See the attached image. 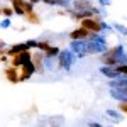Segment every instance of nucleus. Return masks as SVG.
I'll list each match as a JSON object with an SVG mask.
<instances>
[{
    "instance_id": "nucleus-1",
    "label": "nucleus",
    "mask_w": 127,
    "mask_h": 127,
    "mask_svg": "<svg viewBox=\"0 0 127 127\" xmlns=\"http://www.w3.org/2000/svg\"><path fill=\"white\" fill-rule=\"evenodd\" d=\"M56 63H58V68L64 69V71H69L73 68V64L76 63V54L71 51V49H61L56 58Z\"/></svg>"
},
{
    "instance_id": "nucleus-2",
    "label": "nucleus",
    "mask_w": 127,
    "mask_h": 127,
    "mask_svg": "<svg viewBox=\"0 0 127 127\" xmlns=\"http://www.w3.org/2000/svg\"><path fill=\"white\" fill-rule=\"evenodd\" d=\"M32 58V53H31V49H26V51H20L17 54H14V56H10V66H15V68H20L24 63H27L31 61Z\"/></svg>"
},
{
    "instance_id": "nucleus-3",
    "label": "nucleus",
    "mask_w": 127,
    "mask_h": 127,
    "mask_svg": "<svg viewBox=\"0 0 127 127\" xmlns=\"http://www.w3.org/2000/svg\"><path fill=\"white\" fill-rule=\"evenodd\" d=\"M100 20H102L100 15L98 17H85V19L80 20V26L85 27L87 31H90V32H102V29H100Z\"/></svg>"
},
{
    "instance_id": "nucleus-4",
    "label": "nucleus",
    "mask_w": 127,
    "mask_h": 127,
    "mask_svg": "<svg viewBox=\"0 0 127 127\" xmlns=\"http://www.w3.org/2000/svg\"><path fill=\"white\" fill-rule=\"evenodd\" d=\"M32 75H36V66H34V63H32V59L27 61V63H24L22 66L19 68V76H20V81H26V80H29Z\"/></svg>"
},
{
    "instance_id": "nucleus-5",
    "label": "nucleus",
    "mask_w": 127,
    "mask_h": 127,
    "mask_svg": "<svg viewBox=\"0 0 127 127\" xmlns=\"http://www.w3.org/2000/svg\"><path fill=\"white\" fill-rule=\"evenodd\" d=\"M69 49H71L75 54H78V53H87V39H71L69 41Z\"/></svg>"
},
{
    "instance_id": "nucleus-6",
    "label": "nucleus",
    "mask_w": 127,
    "mask_h": 127,
    "mask_svg": "<svg viewBox=\"0 0 127 127\" xmlns=\"http://www.w3.org/2000/svg\"><path fill=\"white\" fill-rule=\"evenodd\" d=\"M3 75H5L7 81H10V83H20L19 68H15V66H7V68L3 69Z\"/></svg>"
},
{
    "instance_id": "nucleus-7",
    "label": "nucleus",
    "mask_w": 127,
    "mask_h": 127,
    "mask_svg": "<svg viewBox=\"0 0 127 127\" xmlns=\"http://www.w3.org/2000/svg\"><path fill=\"white\" fill-rule=\"evenodd\" d=\"M100 73H102L103 76H107L108 80L120 76V73H119L117 66H110V64H102V66H100Z\"/></svg>"
},
{
    "instance_id": "nucleus-8",
    "label": "nucleus",
    "mask_w": 127,
    "mask_h": 127,
    "mask_svg": "<svg viewBox=\"0 0 127 127\" xmlns=\"http://www.w3.org/2000/svg\"><path fill=\"white\" fill-rule=\"evenodd\" d=\"M107 117L114 122V124H119L124 120V114L119 110V108H107Z\"/></svg>"
},
{
    "instance_id": "nucleus-9",
    "label": "nucleus",
    "mask_w": 127,
    "mask_h": 127,
    "mask_svg": "<svg viewBox=\"0 0 127 127\" xmlns=\"http://www.w3.org/2000/svg\"><path fill=\"white\" fill-rule=\"evenodd\" d=\"M39 126H63L64 124V119L63 117H48V119H39L37 120Z\"/></svg>"
},
{
    "instance_id": "nucleus-10",
    "label": "nucleus",
    "mask_w": 127,
    "mask_h": 127,
    "mask_svg": "<svg viewBox=\"0 0 127 127\" xmlns=\"http://www.w3.org/2000/svg\"><path fill=\"white\" fill-rule=\"evenodd\" d=\"M26 49H29L26 42H17V44H12L9 49H5V54H7V56L10 58V56L17 54V53H20V51H26Z\"/></svg>"
},
{
    "instance_id": "nucleus-11",
    "label": "nucleus",
    "mask_w": 127,
    "mask_h": 127,
    "mask_svg": "<svg viewBox=\"0 0 127 127\" xmlns=\"http://www.w3.org/2000/svg\"><path fill=\"white\" fill-rule=\"evenodd\" d=\"M127 87V76H117V78L108 80V88H124Z\"/></svg>"
},
{
    "instance_id": "nucleus-12",
    "label": "nucleus",
    "mask_w": 127,
    "mask_h": 127,
    "mask_svg": "<svg viewBox=\"0 0 127 127\" xmlns=\"http://www.w3.org/2000/svg\"><path fill=\"white\" fill-rule=\"evenodd\" d=\"M90 34V31H87L85 27H76L75 31L69 32V39H87V36Z\"/></svg>"
},
{
    "instance_id": "nucleus-13",
    "label": "nucleus",
    "mask_w": 127,
    "mask_h": 127,
    "mask_svg": "<svg viewBox=\"0 0 127 127\" xmlns=\"http://www.w3.org/2000/svg\"><path fill=\"white\" fill-rule=\"evenodd\" d=\"M42 64H44V69H46V71H54V68L58 66L56 58H48V56H44V59H42Z\"/></svg>"
},
{
    "instance_id": "nucleus-14",
    "label": "nucleus",
    "mask_w": 127,
    "mask_h": 127,
    "mask_svg": "<svg viewBox=\"0 0 127 127\" xmlns=\"http://www.w3.org/2000/svg\"><path fill=\"white\" fill-rule=\"evenodd\" d=\"M59 51H61V49H59L58 46H49V48L44 51V56H48V58H58Z\"/></svg>"
},
{
    "instance_id": "nucleus-15",
    "label": "nucleus",
    "mask_w": 127,
    "mask_h": 127,
    "mask_svg": "<svg viewBox=\"0 0 127 127\" xmlns=\"http://www.w3.org/2000/svg\"><path fill=\"white\" fill-rule=\"evenodd\" d=\"M112 27H114V31L119 32L120 36H127V27L124 26V24H120V22H114V24H112Z\"/></svg>"
},
{
    "instance_id": "nucleus-16",
    "label": "nucleus",
    "mask_w": 127,
    "mask_h": 127,
    "mask_svg": "<svg viewBox=\"0 0 127 127\" xmlns=\"http://www.w3.org/2000/svg\"><path fill=\"white\" fill-rule=\"evenodd\" d=\"M12 9H14V14H17V15H26V10L22 7V2H14L12 3Z\"/></svg>"
},
{
    "instance_id": "nucleus-17",
    "label": "nucleus",
    "mask_w": 127,
    "mask_h": 127,
    "mask_svg": "<svg viewBox=\"0 0 127 127\" xmlns=\"http://www.w3.org/2000/svg\"><path fill=\"white\" fill-rule=\"evenodd\" d=\"M54 5H58V7H61V9L69 10L71 9V0H54Z\"/></svg>"
},
{
    "instance_id": "nucleus-18",
    "label": "nucleus",
    "mask_w": 127,
    "mask_h": 127,
    "mask_svg": "<svg viewBox=\"0 0 127 127\" xmlns=\"http://www.w3.org/2000/svg\"><path fill=\"white\" fill-rule=\"evenodd\" d=\"M22 7H24V10H26V14L34 12V3L29 2V0H24V2H22Z\"/></svg>"
},
{
    "instance_id": "nucleus-19",
    "label": "nucleus",
    "mask_w": 127,
    "mask_h": 127,
    "mask_svg": "<svg viewBox=\"0 0 127 127\" xmlns=\"http://www.w3.org/2000/svg\"><path fill=\"white\" fill-rule=\"evenodd\" d=\"M10 26H12V20H10V17H3V19L0 20V29H9Z\"/></svg>"
},
{
    "instance_id": "nucleus-20",
    "label": "nucleus",
    "mask_w": 127,
    "mask_h": 127,
    "mask_svg": "<svg viewBox=\"0 0 127 127\" xmlns=\"http://www.w3.org/2000/svg\"><path fill=\"white\" fill-rule=\"evenodd\" d=\"M0 9H2V15L3 17H12L14 15V9L12 7H7L5 5V7H0Z\"/></svg>"
},
{
    "instance_id": "nucleus-21",
    "label": "nucleus",
    "mask_w": 127,
    "mask_h": 127,
    "mask_svg": "<svg viewBox=\"0 0 127 127\" xmlns=\"http://www.w3.org/2000/svg\"><path fill=\"white\" fill-rule=\"evenodd\" d=\"M49 46H51V44H49V41H37V48H36V49H39V51L44 53Z\"/></svg>"
},
{
    "instance_id": "nucleus-22",
    "label": "nucleus",
    "mask_w": 127,
    "mask_h": 127,
    "mask_svg": "<svg viewBox=\"0 0 127 127\" xmlns=\"http://www.w3.org/2000/svg\"><path fill=\"white\" fill-rule=\"evenodd\" d=\"M24 17H27V20H29V22H32V24H37V22H39V17H37L34 12H31V14H26Z\"/></svg>"
},
{
    "instance_id": "nucleus-23",
    "label": "nucleus",
    "mask_w": 127,
    "mask_h": 127,
    "mask_svg": "<svg viewBox=\"0 0 127 127\" xmlns=\"http://www.w3.org/2000/svg\"><path fill=\"white\" fill-rule=\"evenodd\" d=\"M117 69H119V73H120L122 76H127V63L126 64H117Z\"/></svg>"
},
{
    "instance_id": "nucleus-24",
    "label": "nucleus",
    "mask_w": 127,
    "mask_h": 127,
    "mask_svg": "<svg viewBox=\"0 0 127 127\" xmlns=\"http://www.w3.org/2000/svg\"><path fill=\"white\" fill-rule=\"evenodd\" d=\"M26 44H27V48H29V49H36V48H37V41H36V39H27V41H26Z\"/></svg>"
},
{
    "instance_id": "nucleus-25",
    "label": "nucleus",
    "mask_w": 127,
    "mask_h": 127,
    "mask_svg": "<svg viewBox=\"0 0 127 127\" xmlns=\"http://www.w3.org/2000/svg\"><path fill=\"white\" fill-rule=\"evenodd\" d=\"M117 108L124 114V115H127V103H122V102H119V105H117Z\"/></svg>"
},
{
    "instance_id": "nucleus-26",
    "label": "nucleus",
    "mask_w": 127,
    "mask_h": 127,
    "mask_svg": "<svg viewBox=\"0 0 127 127\" xmlns=\"http://www.w3.org/2000/svg\"><path fill=\"white\" fill-rule=\"evenodd\" d=\"M112 3V0H98V5L100 7H108Z\"/></svg>"
},
{
    "instance_id": "nucleus-27",
    "label": "nucleus",
    "mask_w": 127,
    "mask_h": 127,
    "mask_svg": "<svg viewBox=\"0 0 127 127\" xmlns=\"http://www.w3.org/2000/svg\"><path fill=\"white\" fill-rule=\"evenodd\" d=\"M88 126H90V127H102V124L97 122V120H90V122H88Z\"/></svg>"
},
{
    "instance_id": "nucleus-28",
    "label": "nucleus",
    "mask_w": 127,
    "mask_h": 127,
    "mask_svg": "<svg viewBox=\"0 0 127 127\" xmlns=\"http://www.w3.org/2000/svg\"><path fill=\"white\" fill-rule=\"evenodd\" d=\"M42 3H46V5H54V0H39Z\"/></svg>"
},
{
    "instance_id": "nucleus-29",
    "label": "nucleus",
    "mask_w": 127,
    "mask_h": 127,
    "mask_svg": "<svg viewBox=\"0 0 127 127\" xmlns=\"http://www.w3.org/2000/svg\"><path fill=\"white\" fill-rule=\"evenodd\" d=\"M29 2H32V3H34V5H36V3H37V2H39V0H29Z\"/></svg>"
},
{
    "instance_id": "nucleus-30",
    "label": "nucleus",
    "mask_w": 127,
    "mask_h": 127,
    "mask_svg": "<svg viewBox=\"0 0 127 127\" xmlns=\"http://www.w3.org/2000/svg\"><path fill=\"white\" fill-rule=\"evenodd\" d=\"M10 2H12V3H14V2H24V0H10Z\"/></svg>"
},
{
    "instance_id": "nucleus-31",
    "label": "nucleus",
    "mask_w": 127,
    "mask_h": 127,
    "mask_svg": "<svg viewBox=\"0 0 127 127\" xmlns=\"http://www.w3.org/2000/svg\"><path fill=\"white\" fill-rule=\"evenodd\" d=\"M0 14H2V9H0Z\"/></svg>"
}]
</instances>
